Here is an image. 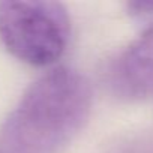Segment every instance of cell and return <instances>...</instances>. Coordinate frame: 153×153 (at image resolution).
I'll return each instance as SVG.
<instances>
[{
    "label": "cell",
    "mask_w": 153,
    "mask_h": 153,
    "mask_svg": "<svg viewBox=\"0 0 153 153\" xmlns=\"http://www.w3.org/2000/svg\"><path fill=\"white\" fill-rule=\"evenodd\" d=\"M71 21L57 2H0V41L18 60L44 68L57 62L69 41Z\"/></svg>",
    "instance_id": "2"
},
{
    "label": "cell",
    "mask_w": 153,
    "mask_h": 153,
    "mask_svg": "<svg viewBox=\"0 0 153 153\" xmlns=\"http://www.w3.org/2000/svg\"><path fill=\"white\" fill-rule=\"evenodd\" d=\"M92 110L89 81L60 66L24 92L0 131V153H57L86 125Z\"/></svg>",
    "instance_id": "1"
},
{
    "label": "cell",
    "mask_w": 153,
    "mask_h": 153,
    "mask_svg": "<svg viewBox=\"0 0 153 153\" xmlns=\"http://www.w3.org/2000/svg\"><path fill=\"white\" fill-rule=\"evenodd\" d=\"M128 9L132 15H152L153 2H131L128 3Z\"/></svg>",
    "instance_id": "4"
},
{
    "label": "cell",
    "mask_w": 153,
    "mask_h": 153,
    "mask_svg": "<svg viewBox=\"0 0 153 153\" xmlns=\"http://www.w3.org/2000/svg\"><path fill=\"white\" fill-rule=\"evenodd\" d=\"M110 80L116 93L123 98L153 95V21L116 59Z\"/></svg>",
    "instance_id": "3"
}]
</instances>
